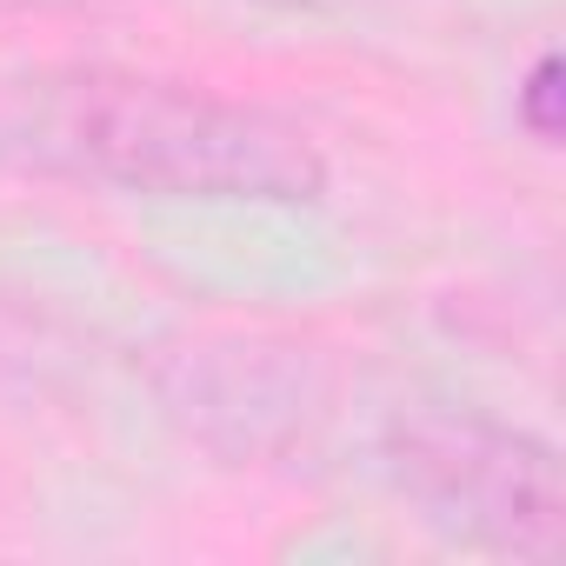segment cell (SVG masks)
<instances>
[{
  "mask_svg": "<svg viewBox=\"0 0 566 566\" xmlns=\"http://www.w3.org/2000/svg\"><path fill=\"white\" fill-rule=\"evenodd\" d=\"M21 140L48 167L147 200L307 207L327 193V160L287 114L134 67H67L28 81Z\"/></svg>",
  "mask_w": 566,
  "mask_h": 566,
  "instance_id": "1",
  "label": "cell"
},
{
  "mask_svg": "<svg viewBox=\"0 0 566 566\" xmlns=\"http://www.w3.org/2000/svg\"><path fill=\"white\" fill-rule=\"evenodd\" d=\"M380 460L433 533L500 559H559L566 486L559 453L473 407H413L387 427Z\"/></svg>",
  "mask_w": 566,
  "mask_h": 566,
  "instance_id": "2",
  "label": "cell"
},
{
  "mask_svg": "<svg viewBox=\"0 0 566 566\" xmlns=\"http://www.w3.org/2000/svg\"><path fill=\"white\" fill-rule=\"evenodd\" d=\"M566 87H559V54H539L533 67H526V81L513 87V120H520V134L526 140H539V147H553L559 140V127H566Z\"/></svg>",
  "mask_w": 566,
  "mask_h": 566,
  "instance_id": "3",
  "label": "cell"
},
{
  "mask_svg": "<svg viewBox=\"0 0 566 566\" xmlns=\"http://www.w3.org/2000/svg\"><path fill=\"white\" fill-rule=\"evenodd\" d=\"M107 8V0H0V21H21V14H87Z\"/></svg>",
  "mask_w": 566,
  "mask_h": 566,
  "instance_id": "4",
  "label": "cell"
}]
</instances>
